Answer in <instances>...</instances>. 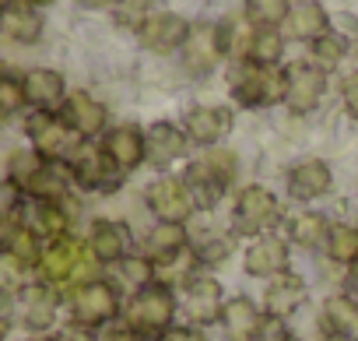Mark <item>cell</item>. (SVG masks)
Returning <instances> with one entry per match:
<instances>
[{
	"mask_svg": "<svg viewBox=\"0 0 358 341\" xmlns=\"http://www.w3.org/2000/svg\"><path fill=\"white\" fill-rule=\"evenodd\" d=\"M348 292H351V295H358V260L348 267Z\"/></svg>",
	"mask_w": 358,
	"mask_h": 341,
	"instance_id": "816d5d0a",
	"label": "cell"
},
{
	"mask_svg": "<svg viewBox=\"0 0 358 341\" xmlns=\"http://www.w3.org/2000/svg\"><path fill=\"white\" fill-rule=\"evenodd\" d=\"M11 327H15V316L0 306V341H8V334H11Z\"/></svg>",
	"mask_w": 358,
	"mask_h": 341,
	"instance_id": "f907efd6",
	"label": "cell"
},
{
	"mask_svg": "<svg viewBox=\"0 0 358 341\" xmlns=\"http://www.w3.org/2000/svg\"><path fill=\"white\" fill-rule=\"evenodd\" d=\"M144 204L155 215V222H187L197 204L194 194L187 190L183 176H158L144 187Z\"/></svg>",
	"mask_w": 358,
	"mask_h": 341,
	"instance_id": "9c48e42d",
	"label": "cell"
},
{
	"mask_svg": "<svg viewBox=\"0 0 358 341\" xmlns=\"http://www.w3.org/2000/svg\"><path fill=\"white\" fill-rule=\"evenodd\" d=\"M183 306L190 313V320L197 327H208L215 320H222V309H225V292H222V281L197 271L187 285H183Z\"/></svg>",
	"mask_w": 358,
	"mask_h": 341,
	"instance_id": "8fae6325",
	"label": "cell"
},
{
	"mask_svg": "<svg viewBox=\"0 0 358 341\" xmlns=\"http://www.w3.org/2000/svg\"><path fill=\"white\" fill-rule=\"evenodd\" d=\"M183 250H190V229L183 222H155L151 232L144 236V257L151 260L183 253Z\"/></svg>",
	"mask_w": 358,
	"mask_h": 341,
	"instance_id": "f1b7e54d",
	"label": "cell"
},
{
	"mask_svg": "<svg viewBox=\"0 0 358 341\" xmlns=\"http://www.w3.org/2000/svg\"><path fill=\"white\" fill-rule=\"evenodd\" d=\"M29 341H57V334H32Z\"/></svg>",
	"mask_w": 358,
	"mask_h": 341,
	"instance_id": "db71d44e",
	"label": "cell"
},
{
	"mask_svg": "<svg viewBox=\"0 0 358 341\" xmlns=\"http://www.w3.org/2000/svg\"><path fill=\"white\" fill-rule=\"evenodd\" d=\"M222 57H225V50H222L218 25H194L190 29V39L183 43V64H187V71L190 74H211Z\"/></svg>",
	"mask_w": 358,
	"mask_h": 341,
	"instance_id": "7402d4cb",
	"label": "cell"
},
{
	"mask_svg": "<svg viewBox=\"0 0 358 341\" xmlns=\"http://www.w3.org/2000/svg\"><path fill=\"white\" fill-rule=\"evenodd\" d=\"M22 218L39 232L43 243L50 239H60V236H71V208L64 201H25L22 208Z\"/></svg>",
	"mask_w": 358,
	"mask_h": 341,
	"instance_id": "603a6c76",
	"label": "cell"
},
{
	"mask_svg": "<svg viewBox=\"0 0 358 341\" xmlns=\"http://www.w3.org/2000/svg\"><path fill=\"white\" fill-rule=\"evenodd\" d=\"M29 4H36V8H43V4H53V0H29Z\"/></svg>",
	"mask_w": 358,
	"mask_h": 341,
	"instance_id": "9f6ffc18",
	"label": "cell"
},
{
	"mask_svg": "<svg viewBox=\"0 0 358 341\" xmlns=\"http://www.w3.org/2000/svg\"><path fill=\"white\" fill-rule=\"evenodd\" d=\"M57 341H99V334H95V327H85L78 320H67L57 330Z\"/></svg>",
	"mask_w": 358,
	"mask_h": 341,
	"instance_id": "bcb514c9",
	"label": "cell"
},
{
	"mask_svg": "<svg viewBox=\"0 0 358 341\" xmlns=\"http://www.w3.org/2000/svg\"><path fill=\"white\" fill-rule=\"evenodd\" d=\"M232 109L225 106H197L183 116V130L190 137V144H201V148H215L222 144V137L232 134Z\"/></svg>",
	"mask_w": 358,
	"mask_h": 341,
	"instance_id": "9a60e30c",
	"label": "cell"
},
{
	"mask_svg": "<svg viewBox=\"0 0 358 341\" xmlns=\"http://www.w3.org/2000/svg\"><path fill=\"white\" fill-rule=\"evenodd\" d=\"M151 18V0H120L116 4V22L127 29H141Z\"/></svg>",
	"mask_w": 358,
	"mask_h": 341,
	"instance_id": "b9f144b4",
	"label": "cell"
},
{
	"mask_svg": "<svg viewBox=\"0 0 358 341\" xmlns=\"http://www.w3.org/2000/svg\"><path fill=\"white\" fill-rule=\"evenodd\" d=\"M285 92H288V78L281 67H264V64L246 60L232 71V95L246 109L278 106V102H285Z\"/></svg>",
	"mask_w": 358,
	"mask_h": 341,
	"instance_id": "277c9868",
	"label": "cell"
},
{
	"mask_svg": "<svg viewBox=\"0 0 358 341\" xmlns=\"http://www.w3.org/2000/svg\"><path fill=\"white\" fill-rule=\"evenodd\" d=\"M253 341H292L288 337V323L281 320V316H271V313H264V320H260V330H257V337Z\"/></svg>",
	"mask_w": 358,
	"mask_h": 341,
	"instance_id": "f6af8a7d",
	"label": "cell"
},
{
	"mask_svg": "<svg viewBox=\"0 0 358 341\" xmlns=\"http://www.w3.org/2000/svg\"><path fill=\"white\" fill-rule=\"evenodd\" d=\"M0 36L11 39V43H22V46H32L43 39V15L36 4L29 0H15L8 11H0Z\"/></svg>",
	"mask_w": 358,
	"mask_h": 341,
	"instance_id": "cb8c5ba5",
	"label": "cell"
},
{
	"mask_svg": "<svg viewBox=\"0 0 358 341\" xmlns=\"http://www.w3.org/2000/svg\"><path fill=\"white\" fill-rule=\"evenodd\" d=\"M344 53H348V39L337 36V32H327V36H320V39L313 43V57H316L320 67H334V64H341Z\"/></svg>",
	"mask_w": 358,
	"mask_h": 341,
	"instance_id": "60d3db41",
	"label": "cell"
},
{
	"mask_svg": "<svg viewBox=\"0 0 358 341\" xmlns=\"http://www.w3.org/2000/svg\"><path fill=\"white\" fill-rule=\"evenodd\" d=\"M11 302H15V320H18L25 330L46 334V330L57 323V316H60L64 295H60L57 285H50V281H43V278H32Z\"/></svg>",
	"mask_w": 358,
	"mask_h": 341,
	"instance_id": "ba28073f",
	"label": "cell"
},
{
	"mask_svg": "<svg viewBox=\"0 0 358 341\" xmlns=\"http://www.w3.org/2000/svg\"><path fill=\"white\" fill-rule=\"evenodd\" d=\"M81 8H116L120 0H78Z\"/></svg>",
	"mask_w": 358,
	"mask_h": 341,
	"instance_id": "f5cc1de1",
	"label": "cell"
},
{
	"mask_svg": "<svg viewBox=\"0 0 358 341\" xmlns=\"http://www.w3.org/2000/svg\"><path fill=\"white\" fill-rule=\"evenodd\" d=\"M285 25H288L292 39H309V43H316L320 36L330 32V18H327V11L316 4V0H302L299 8H292Z\"/></svg>",
	"mask_w": 358,
	"mask_h": 341,
	"instance_id": "1f68e13d",
	"label": "cell"
},
{
	"mask_svg": "<svg viewBox=\"0 0 358 341\" xmlns=\"http://www.w3.org/2000/svg\"><path fill=\"white\" fill-rule=\"evenodd\" d=\"M67 309H71V320L85 323V327H106L120 316L123 302H120V288L106 278H95V281H85V285H74L67 288L64 295Z\"/></svg>",
	"mask_w": 358,
	"mask_h": 341,
	"instance_id": "3957f363",
	"label": "cell"
},
{
	"mask_svg": "<svg viewBox=\"0 0 358 341\" xmlns=\"http://www.w3.org/2000/svg\"><path fill=\"white\" fill-rule=\"evenodd\" d=\"M323 250H327V257H330L334 264L351 267V264L358 260V229H355V225H334Z\"/></svg>",
	"mask_w": 358,
	"mask_h": 341,
	"instance_id": "e575fe53",
	"label": "cell"
},
{
	"mask_svg": "<svg viewBox=\"0 0 358 341\" xmlns=\"http://www.w3.org/2000/svg\"><path fill=\"white\" fill-rule=\"evenodd\" d=\"M288 0H246V22H253L257 29H278L288 18Z\"/></svg>",
	"mask_w": 358,
	"mask_h": 341,
	"instance_id": "d590c367",
	"label": "cell"
},
{
	"mask_svg": "<svg viewBox=\"0 0 358 341\" xmlns=\"http://www.w3.org/2000/svg\"><path fill=\"white\" fill-rule=\"evenodd\" d=\"M288 194L295 201H320L323 194H330L334 187V173L323 158H302L288 169V180H285Z\"/></svg>",
	"mask_w": 358,
	"mask_h": 341,
	"instance_id": "ac0fdd59",
	"label": "cell"
},
{
	"mask_svg": "<svg viewBox=\"0 0 358 341\" xmlns=\"http://www.w3.org/2000/svg\"><path fill=\"white\" fill-rule=\"evenodd\" d=\"M176 320V292L162 281L144 285L123 302V323L137 334H162Z\"/></svg>",
	"mask_w": 358,
	"mask_h": 341,
	"instance_id": "7a4b0ae2",
	"label": "cell"
},
{
	"mask_svg": "<svg viewBox=\"0 0 358 341\" xmlns=\"http://www.w3.org/2000/svg\"><path fill=\"white\" fill-rule=\"evenodd\" d=\"M102 151L109 155V162L127 176V173H134L141 162H148V151H144V130L134 127V123L109 127V130L102 134Z\"/></svg>",
	"mask_w": 358,
	"mask_h": 341,
	"instance_id": "5bb4252c",
	"label": "cell"
},
{
	"mask_svg": "<svg viewBox=\"0 0 358 341\" xmlns=\"http://www.w3.org/2000/svg\"><path fill=\"white\" fill-rule=\"evenodd\" d=\"M102 341H144V334H137V330H130L127 323H120V327H109V330L102 334Z\"/></svg>",
	"mask_w": 358,
	"mask_h": 341,
	"instance_id": "681fc988",
	"label": "cell"
},
{
	"mask_svg": "<svg viewBox=\"0 0 358 341\" xmlns=\"http://www.w3.org/2000/svg\"><path fill=\"white\" fill-rule=\"evenodd\" d=\"M74 194V176L67 162H46L43 173L36 176V183L25 190V201H71Z\"/></svg>",
	"mask_w": 358,
	"mask_h": 341,
	"instance_id": "4316f807",
	"label": "cell"
},
{
	"mask_svg": "<svg viewBox=\"0 0 358 341\" xmlns=\"http://www.w3.org/2000/svg\"><path fill=\"white\" fill-rule=\"evenodd\" d=\"M60 116L67 120V127H71L81 141H95V137H102V134L109 130V113H106V106H102L95 95H88V92H71L67 102H64V109H60Z\"/></svg>",
	"mask_w": 358,
	"mask_h": 341,
	"instance_id": "7c38bea8",
	"label": "cell"
},
{
	"mask_svg": "<svg viewBox=\"0 0 358 341\" xmlns=\"http://www.w3.org/2000/svg\"><path fill=\"white\" fill-rule=\"evenodd\" d=\"M285 78H288V92H285V102L292 113H313L327 92V74L320 64H288L285 67Z\"/></svg>",
	"mask_w": 358,
	"mask_h": 341,
	"instance_id": "30bf717a",
	"label": "cell"
},
{
	"mask_svg": "<svg viewBox=\"0 0 358 341\" xmlns=\"http://www.w3.org/2000/svg\"><path fill=\"white\" fill-rule=\"evenodd\" d=\"M36 271H39L43 281H50L57 288H74V285L95 281L99 271H102V260L92 253L88 239L60 236V239H50L43 246V257H39Z\"/></svg>",
	"mask_w": 358,
	"mask_h": 341,
	"instance_id": "6da1fadb",
	"label": "cell"
},
{
	"mask_svg": "<svg viewBox=\"0 0 358 341\" xmlns=\"http://www.w3.org/2000/svg\"><path fill=\"white\" fill-rule=\"evenodd\" d=\"M22 85H25L29 106L32 109H43V113H60L64 102H67V95H71L64 74L53 71V67H32V71H25Z\"/></svg>",
	"mask_w": 358,
	"mask_h": 341,
	"instance_id": "2e32d148",
	"label": "cell"
},
{
	"mask_svg": "<svg viewBox=\"0 0 358 341\" xmlns=\"http://www.w3.org/2000/svg\"><path fill=\"white\" fill-rule=\"evenodd\" d=\"M137 39L144 50L151 53H172V50H183V43L190 39V22L179 18L172 11H158L151 15L141 29H137Z\"/></svg>",
	"mask_w": 358,
	"mask_h": 341,
	"instance_id": "4fadbf2b",
	"label": "cell"
},
{
	"mask_svg": "<svg viewBox=\"0 0 358 341\" xmlns=\"http://www.w3.org/2000/svg\"><path fill=\"white\" fill-rule=\"evenodd\" d=\"M25 137H29V148H36L46 162H67L81 141L60 113H43V109H32L25 116Z\"/></svg>",
	"mask_w": 358,
	"mask_h": 341,
	"instance_id": "52a82bcc",
	"label": "cell"
},
{
	"mask_svg": "<svg viewBox=\"0 0 358 341\" xmlns=\"http://www.w3.org/2000/svg\"><path fill=\"white\" fill-rule=\"evenodd\" d=\"M0 78H4V57H0Z\"/></svg>",
	"mask_w": 358,
	"mask_h": 341,
	"instance_id": "680465c9",
	"label": "cell"
},
{
	"mask_svg": "<svg viewBox=\"0 0 358 341\" xmlns=\"http://www.w3.org/2000/svg\"><path fill=\"white\" fill-rule=\"evenodd\" d=\"M67 169L74 176V187L88 194H109L123 183V173L102 151V141H78V148L67 158Z\"/></svg>",
	"mask_w": 358,
	"mask_h": 341,
	"instance_id": "5b68a950",
	"label": "cell"
},
{
	"mask_svg": "<svg viewBox=\"0 0 358 341\" xmlns=\"http://www.w3.org/2000/svg\"><path fill=\"white\" fill-rule=\"evenodd\" d=\"M281 50H285V39L278 36V29H257L250 60H253V64H264V67H278Z\"/></svg>",
	"mask_w": 358,
	"mask_h": 341,
	"instance_id": "f35d334b",
	"label": "cell"
},
{
	"mask_svg": "<svg viewBox=\"0 0 358 341\" xmlns=\"http://www.w3.org/2000/svg\"><path fill=\"white\" fill-rule=\"evenodd\" d=\"M43 165H46V158L36 151V148H15L11 155H8V169H4V176L25 194L32 183H36V176L43 173Z\"/></svg>",
	"mask_w": 358,
	"mask_h": 341,
	"instance_id": "836d02e7",
	"label": "cell"
},
{
	"mask_svg": "<svg viewBox=\"0 0 358 341\" xmlns=\"http://www.w3.org/2000/svg\"><path fill=\"white\" fill-rule=\"evenodd\" d=\"M288 243L278 236V232H267V236H257L246 250V274L253 278H278L288 271Z\"/></svg>",
	"mask_w": 358,
	"mask_h": 341,
	"instance_id": "ffe728a7",
	"label": "cell"
},
{
	"mask_svg": "<svg viewBox=\"0 0 358 341\" xmlns=\"http://www.w3.org/2000/svg\"><path fill=\"white\" fill-rule=\"evenodd\" d=\"M109 281H113L120 292H130V295H134V292H141L144 285L155 281V264H151V257H144V253H130V257L109 264Z\"/></svg>",
	"mask_w": 358,
	"mask_h": 341,
	"instance_id": "4dcf8cb0",
	"label": "cell"
},
{
	"mask_svg": "<svg viewBox=\"0 0 358 341\" xmlns=\"http://www.w3.org/2000/svg\"><path fill=\"white\" fill-rule=\"evenodd\" d=\"M323 341H351V337H330V334H327V337H323Z\"/></svg>",
	"mask_w": 358,
	"mask_h": 341,
	"instance_id": "6f0895ef",
	"label": "cell"
},
{
	"mask_svg": "<svg viewBox=\"0 0 358 341\" xmlns=\"http://www.w3.org/2000/svg\"><path fill=\"white\" fill-rule=\"evenodd\" d=\"M278 218H281V204L264 183L243 187L236 194V201H232V229H236V236H250V239L267 236L278 225Z\"/></svg>",
	"mask_w": 358,
	"mask_h": 341,
	"instance_id": "8992f818",
	"label": "cell"
},
{
	"mask_svg": "<svg viewBox=\"0 0 358 341\" xmlns=\"http://www.w3.org/2000/svg\"><path fill=\"white\" fill-rule=\"evenodd\" d=\"M341 102H344V109L358 120V71H351V74L341 81Z\"/></svg>",
	"mask_w": 358,
	"mask_h": 341,
	"instance_id": "7dc6e473",
	"label": "cell"
},
{
	"mask_svg": "<svg viewBox=\"0 0 358 341\" xmlns=\"http://www.w3.org/2000/svg\"><path fill=\"white\" fill-rule=\"evenodd\" d=\"M323 330L330 337H358V299L355 295H330L323 302Z\"/></svg>",
	"mask_w": 358,
	"mask_h": 341,
	"instance_id": "f546056e",
	"label": "cell"
},
{
	"mask_svg": "<svg viewBox=\"0 0 358 341\" xmlns=\"http://www.w3.org/2000/svg\"><path fill=\"white\" fill-rule=\"evenodd\" d=\"M306 295H309L306 281H302L299 274L285 271V274L271 278V285H267V292H264V306H267V313H271V316L288 320L292 313H299V306L306 302Z\"/></svg>",
	"mask_w": 358,
	"mask_h": 341,
	"instance_id": "d4e9b609",
	"label": "cell"
},
{
	"mask_svg": "<svg viewBox=\"0 0 358 341\" xmlns=\"http://www.w3.org/2000/svg\"><path fill=\"white\" fill-rule=\"evenodd\" d=\"M183 183H187V190L194 194L197 211H211V208L225 197V190H229V183L215 173V169H211L204 158H197V162H190V165H187Z\"/></svg>",
	"mask_w": 358,
	"mask_h": 341,
	"instance_id": "484cf974",
	"label": "cell"
},
{
	"mask_svg": "<svg viewBox=\"0 0 358 341\" xmlns=\"http://www.w3.org/2000/svg\"><path fill=\"white\" fill-rule=\"evenodd\" d=\"M32 267H25L22 260H15L11 253L0 250V299H15L32 278H29Z\"/></svg>",
	"mask_w": 358,
	"mask_h": 341,
	"instance_id": "8d00e7d4",
	"label": "cell"
},
{
	"mask_svg": "<svg viewBox=\"0 0 358 341\" xmlns=\"http://www.w3.org/2000/svg\"><path fill=\"white\" fill-rule=\"evenodd\" d=\"M330 229H334V225H330L320 211H302V215H295V218L288 222V236H292V243H299L302 250H320V246H327Z\"/></svg>",
	"mask_w": 358,
	"mask_h": 341,
	"instance_id": "d6a6232c",
	"label": "cell"
},
{
	"mask_svg": "<svg viewBox=\"0 0 358 341\" xmlns=\"http://www.w3.org/2000/svg\"><path fill=\"white\" fill-rule=\"evenodd\" d=\"M260 320H264V313L250 295H232L222 309V323H225L232 341H253L260 330Z\"/></svg>",
	"mask_w": 358,
	"mask_h": 341,
	"instance_id": "83f0119b",
	"label": "cell"
},
{
	"mask_svg": "<svg viewBox=\"0 0 358 341\" xmlns=\"http://www.w3.org/2000/svg\"><path fill=\"white\" fill-rule=\"evenodd\" d=\"M155 341H204V334H201L197 327H179V323H172V327H165L162 334H155Z\"/></svg>",
	"mask_w": 358,
	"mask_h": 341,
	"instance_id": "c3c4849f",
	"label": "cell"
},
{
	"mask_svg": "<svg viewBox=\"0 0 358 341\" xmlns=\"http://www.w3.org/2000/svg\"><path fill=\"white\" fill-rule=\"evenodd\" d=\"M43 246H46V243L39 239V232H36L22 215L0 218V250L11 253L15 260H22L25 267L36 271V264H39V257H43Z\"/></svg>",
	"mask_w": 358,
	"mask_h": 341,
	"instance_id": "44dd1931",
	"label": "cell"
},
{
	"mask_svg": "<svg viewBox=\"0 0 358 341\" xmlns=\"http://www.w3.org/2000/svg\"><path fill=\"white\" fill-rule=\"evenodd\" d=\"M22 208H25V194L8 176H0V218H15L22 215Z\"/></svg>",
	"mask_w": 358,
	"mask_h": 341,
	"instance_id": "7bdbcfd3",
	"label": "cell"
},
{
	"mask_svg": "<svg viewBox=\"0 0 358 341\" xmlns=\"http://www.w3.org/2000/svg\"><path fill=\"white\" fill-rule=\"evenodd\" d=\"M88 246L92 253L102 260V267L123 260L134 253V236L123 222H113V218H95L92 229H88Z\"/></svg>",
	"mask_w": 358,
	"mask_h": 341,
	"instance_id": "d6986e66",
	"label": "cell"
},
{
	"mask_svg": "<svg viewBox=\"0 0 358 341\" xmlns=\"http://www.w3.org/2000/svg\"><path fill=\"white\" fill-rule=\"evenodd\" d=\"M11 4H15V0H0V11H8Z\"/></svg>",
	"mask_w": 358,
	"mask_h": 341,
	"instance_id": "11a10c76",
	"label": "cell"
},
{
	"mask_svg": "<svg viewBox=\"0 0 358 341\" xmlns=\"http://www.w3.org/2000/svg\"><path fill=\"white\" fill-rule=\"evenodd\" d=\"M25 106H29V99H25V85H22V78L4 74V78H0V127H4L11 116H18Z\"/></svg>",
	"mask_w": 358,
	"mask_h": 341,
	"instance_id": "74e56055",
	"label": "cell"
},
{
	"mask_svg": "<svg viewBox=\"0 0 358 341\" xmlns=\"http://www.w3.org/2000/svg\"><path fill=\"white\" fill-rule=\"evenodd\" d=\"M204 162H208L215 173L232 187V180H236V173H239V165H236V155H232V151H225V148H211V151L204 155Z\"/></svg>",
	"mask_w": 358,
	"mask_h": 341,
	"instance_id": "ee69618b",
	"label": "cell"
},
{
	"mask_svg": "<svg viewBox=\"0 0 358 341\" xmlns=\"http://www.w3.org/2000/svg\"><path fill=\"white\" fill-rule=\"evenodd\" d=\"M187 148H190V137H187V130L183 127H176V123H151L148 130H144V151H148V165H155V169H165V165H172V162H179L187 155Z\"/></svg>",
	"mask_w": 358,
	"mask_h": 341,
	"instance_id": "e0dca14e",
	"label": "cell"
},
{
	"mask_svg": "<svg viewBox=\"0 0 358 341\" xmlns=\"http://www.w3.org/2000/svg\"><path fill=\"white\" fill-rule=\"evenodd\" d=\"M232 250H236V239H232V236H211V239H204L201 246H194L201 267H218V264H225V260L232 257Z\"/></svg>",
	"mask_w": 358,
	"mask_h": 341,
	"instance_id": "ab89813d",
	"label": "cell"
}]
</instances>
